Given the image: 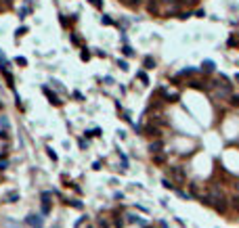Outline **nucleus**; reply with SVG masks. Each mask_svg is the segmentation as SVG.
<instances>
[{"label": "nucleus", "instance_id": "nucleus-4", "mask_svg": "<svg viewBox=\"0 0 239 228\" xmlns=\"http://www.w3.org/2000/svg\"><path fill=\"white\" fill-rule=\"evenodd\" d=\"M17 199H19V192L17 191H9L6 192V203H15Z\"/></svg>", "mask_w": 239, "mask_h": 228}, {"label": "nucleus", "instance_id": "nucleus-24", "mask_svg": "<svg viewBox=\"0 0 239 228\" xmlns=\"http://www.w3.org/2000/svg\"><path fill=\"white\" fill-rule=\"evenodd\" d=\"M231 105H239V96H231Z\"/></svg>", "mask_w": 239, "mask_h": 228}, {"label": "nucleus", "instance_id": "nucleus-14", "mask_svg": "<svg viewBox=\"0 0 239 228\" xmlns=\"http://www.w3.org/2000/svg\"><path fill=\"white\" fill-rule=\"evenodd\" d=\"M199 0H180V4H187V6H195Z\"/></svg>", "mask_w": 239, "mask_h": 228}, {"label": "nucleus", "instance_id": "nucleus-32", "mask_svg": "<svg viewBox=\"0 0 239 228\" xmlns=\"http://www.w3.org/2000/svg\"><path fill=\"white\" fill-rule=\"evenodd\" d=\"M0 11H2V6H0Z\"/></svg>", "mask_w": 239, "mask_h": 228}, {"label": "nucleus", "instance_id": "nucleus-31", "mask_svg": "<svg viewBox=\"0 0 239 228\" xmlns=\"http://www.w3.org/2000/svg\"><path fill=\"white\" fill-rule=\"evenodd\" d=\"M55 228H61V226H59V224H57V226H55Z\"/></svg>", "mask_w": 239, "mask_h": 228}, {"label": "nucleus", "instance_id": "nucleus-23", "mask_svg": "<svg viewBox=\"0 0 239 228\" xmlns=\"http://www.w3.org/2000/svg\"><path fill=\"white\" fill-rule=\"evenodd\" d=\"M0 124H2L4 128H9V120H6V117H0Z\"/></svg>", "mask_w": 239, "mask_h": 228}, {"label": "nucleus", "instance_id": "nucleus-26", "mask_svg": "<svg viewBox=\"0 0 239 228\" xmlns=\"http://www.w3.org/2000/svg\"><path fill=\"white\" fill-rule=\"evenodd\" d=\"M99 224H101V228H109V222H105V220H99Z\"/></svg>", "mask_w": 239, "mask_h": 228}, {"label": "nucleus", "instance_id": "nucleus-27", "mask_svg": "<svg viewBox=\"0 0 239 228\" xmlns=\"http://www.w3.org/2000/svg\"><path fill=\"white\" fill-rule=\"evenodd\" d=\"M25 32H27V27H21V29H17V36H23Z\"/></svg>", "mask_w": 239, "mask_h": 228}, {"label": "nucleus", "instance_id": "nucleus-6", "mask_svg": "<svg viewBox=\"0 0 239 228\" xmlns=\"http://www.w3.org/2000/svg\"><path fill=\"white\" fill-rule=\"evenodd\" d=\"M145 134H147V136H159V130H157L155 126H147V128H145Z\"/></svg>", "mask_w": 239, "mask_h": 228}, {"label": "nucleus", "instance_id": "nucleus-1", "mask_svg": "<svg viewBox=\"0 0 239 228\" xmlns=\"http://www.w3.org/2000/svg\"><path fill=\"white\" fill-rule=\"evenodd\" d=\"M170 176L176 182H185V169L180 168V165H174V168H170Z\"/></svg>", "mask_w": 239, "mask_h": 228}, {"label": "nucleus", "instance_id": "nucleus-28", "mask_svg": "<svg viewBox=\"0 0 239 228\" xmlns=\"http://www.w3.org/2000/svg\"><path fill=\"white\" fill-rule=\"evenodd\" d=\"M116 226H118V228H122V226H124V222H122L120 218H116Z\"/></svg>", "mask_w": 239, "mask_h": 228}, {"label": "nucleus", "instance_id": "nucleus-17", "mask_svg": "<svg viewBox=\"0 0 239 228\" xmlns=\"http://www.w3.org/2000/svg\"><path fill=\"white\" fill-rule=\"evenodd\" d=\"M136 75H139V80H141V82H145V84L149 82V80H147V75H145V71H139Z\"/></svg>", "mask_w": 239, "mask_h": 228}, {"label": "nucleus", "instance_id": "nucleus-25", "mask_svg": "<svg viewBox=\"0 0 239 228\" xmlns=\"http://www.w3.org/2000/svg\"><path fill=\"white\" fill-rule=\"evenodd\" d=\"M17 63H19V65H27V61H25L23 57H17Z\"/></svg>", "mask_w": 239, "mask_h": 228}, {"label": "nucleus", "instance_id": "nucleus-13", "mask_svg": "<svg viewBox=\"0 0 239 228\" xmlns=\"http://www.w3.org/2000/svg\"><path fill=\"white\" fill-rule=\"evenodd\" d=\"M46 153H48V157H50L53 161H57V153H55V151H53L50 146H46Z\"/></svg>", "mask_w": 239, "mask_h": 228}, {"label": "nucleus", "instance_id": "nucleus-18", "mask_svg": "<svg viewBox=\"0 0 239 228\" xmlns=\"http://www.w3.org/2000/svg\"><path fill=\"white\" fill-rule=\"evenodd\" d=\"M193 73H195V69H191V67H189V69H182V71H180V75H193Z\"/></svg>", "mask_w": 239, "mask_h": 228}, {"label": "nucleus", "instance_id": "nucleus-20", "mask_svg": "<svg viewBox=\"0 0 239 228\" xmlns=\"http://www.w3.org/2000/svg\"><path fill=\"white\" fill-rule=\"evenodd\" d=\"M101 21H103V23H105V25H111V23H113V21H111V19H109L107 15H103V19H101Z\"/></svg>", "mask_w": 239, "mask_h": 228}, {"label": "nucleus", "instance_id": "nucleus-9", "mask_svg": "<svg viewBox=\"0 0 239 228\" xmlns=\"http://www.w3.org/2000/svg\"><path fill=\"white\" fill-rule=\"evenodd\" d=\"M153 163H157V165H164V163H166V157H164V155H153Z\"/></svg>", "mask_w": 239, "mask_h": 228}, {"label": "nucleus", "instance_id": "nucleus-16", "mask_svg": "<svg viewBox=\"0 0 239 228\" xmlns=\"http://www.w3.org/2000/svg\"><path fill=\"white\" fill-rule=\"evenodd\" d=\"M80 57H82V61H88V59H90V52H88V50L84 48V50H82V55H80Z\"/></svg>", "mask_w": 239, "mask_h": 228}, {"label": "nucleus", "instance_id": "nucleus-8", "mask_svg": "<svg viewBox=\"0 0 239 228\" xmlns=\"http://www.w3.org/2000/svg\"><path fill=\"white\" fill-rule=\"evenodd\" d=\"M143 65H145V69H153V67H155V61L151 59V57H145Z\"/></svg>", "mask_w": 239, "mask_h": 228}, {"label": "nucleus", "instance_id": "nucleus-3", "mask_svg": "<svg viewBox=\"0 0 239 228\" xmlns=\"http://www.w3.org/2000/svg\"><path fill=\"white\" fill-rule=\"evenodd\" d=\"M27 224H29L32 228H42V218L29 214V216H27Z\"/></svg>", "mask_w": 239, "mask_h": 228}, {"label": "nucleus", "instance_id": "nucleus-22", "mask_svg": "<svg viewBox=\"0 0 239 228\" xmlns=\"http://www.w3.org/2000/svg\"><path fill=\"white\" fill-rule=\"evenodd\" d=\"M90 2H92V4H95L96 9H101V6H103V2H101V0H90Z\"/></svg>", "mask_w": 239, "mask_h": 228}, {"label": "nucleus", "instance_id": "nucleus-30", "mask_svg": "<svg viewBox=\"0 0 239 228\" xmlns=\"http://www.w3.org/2000/svg\"><path fill=\"white\" fill-rule=\"evenodd\" d=\"M235 82H237V84H239V73H237V75H235Z\"/></svg>", "mask_w": 239, "mask_h": 228}, {"label": "nucleus", "instance_id": "nucleus-21", "mask_svg": "<svg viewBox=\"0 0 239 228\" xmlns=\"http://www.w3.org/2000/svg\"><path fill=\"white\" fill-rule=\"evenodd\" d=\"M178 17H180V19H187V17H191V13H189V11H187V13H178Z\"/></svg>", "mask_w": 239, "mask_h": 228}, {"label": "nucleus", "instance_id": "nucleus-11", "mask_svg": "<svg viewBox=\"0 0 239 228\" xmlns=\"http://www.w3.org/2000/svg\"><path fill=\"white\" fill-rule=\"evenodd\" d=\"M122 52H124L126 57H132V55H134V50H132V48L128 46V44H124V46H122Z\"/></svg>", "mask_w": 239, "mask_h": 228}, {"label": "nucleus", "instance_id": "nucleus-10", "mask_svg": "<svg viewBox=\"0 0 239 228\" xmlns=\"http://www.w3.org/2000/svg\"><path fill=\"white\" fill-rule=\"evenodd\" d=\"M67 205H72V207H76V209H82V203L78 201V199H69V201H65Z\"/></svg>", "mask_w": 239, "mask_h": 228}, {"label": "nucleus", "instance_id": "nucleus-2", "mask_svg": "<svg viewBox=\"0 0 239 228\" xmlns=\"http://www.w3.org/2000/svg\"><path fill=\"white\" fill-rule=\"evenodd\" d=\"M42 92L46 94V98H48V101H50V103H53V105H55V107H61V105H63V101H59V96H57V94H53V92L48 90L46 86L42 88Z\"/></svg>", "mask_w": 239, "mask_h": 228}, {"label": "nucleus", "instance_id": "nucleus-5", "mask_svg": "<svg viewBox=\"0 0 239 228\" xmlns=\"http://www.w3.org/2000/svg\"><path fill=\"white\" fill-rule=\"evenodd\" d=\"M162 146H164V144L159 142V140H157V142H151V144H149V151H151V155H157Z\"/></svg>", "mask_w": 239, "mask_h": 228}, {"label": "nucleus", "instance_id": "nucleus-12", "mask_svg": "<svg viewBox=\"0 0 239 228\" xmlns=\"http://www.w3.org/2000/svg\"><path fill=\"white\" fill-rule=\"evenodd\" d=\"M162 184H164V188H170V191H176V186H174V184H172L170 180H166V178L162 180Z\"/></svg>", "mask_w": 239, "mask_h": 228}, {"label": "nucleus", "instance_id": "nucleus-19", "mask_svg": "<svg viewBox=\"0 0 239 228\" xmlns=\"http://www.w3.org/2000/svg\"><path fill=\"white\" fill-rule=\"evenodd\" d=\"M118 65H120V69H124V71L128 69V63H126V61H118Z\"/></svg>", "mask_w": 239, "mask_h": 228}, {"label": "nucleus", "instance_id": "nucleus-15", "mask_svg": "<svg viewBox=\"0 0 239 228\" xmlns=\"http://www.w3.org/2000/svg\"><path fill=\"white\" fill-rule=\"evenodd\" d=\"M2 73H4V78H6V82H9V86L13 88V86H15V84H13V75H11L9 71H2Z\"/></svg>", "mask_w": 239, "mask_h": 228}, {"label": "nucleus", "instance_id": "nucleus-7", "mask_svg": "<svg viewBox=\"0 0 239 228\" xmlns=\"http://www.w3.org/2000/svg\"><path fill=\"white\" fill-rule=\"evenodd\" d=\"M202 69L206 73H212V71H214V63H212V61H203V63H202Z\"/></svg>", "mask_w": 239, "mask_h": 228}, {"label": "nucleus", "instance_id": "nucleus-29", "mask_svg": "<svg viewBox=\"0 0 239 228\" xmlns=\"http://www.w3.org/2000/svg\"><path fill=\"white\" fill-rule=\"evenodd\" d=\"M6 165H9L6 161H0V169H4V168H6Z\"/></svg>", "mask_w": 239, "mask_h": 228}]
</instances>
